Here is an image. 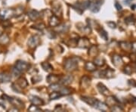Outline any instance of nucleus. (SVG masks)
Returning a JSON list of instances; mask_svg holds the SVG:
<instances>
[{
	"mask_svg": "<svg viewBox=\"0 0 136 112\" xmlns=\"http://www.w3.org/2000/svg\"><path fill=\"white\" fill-rule=\"evenodd\" d=\"M29 66H30L29 64L27 63L26 61H22V60H19L16 62L15 67L18 71H20L22 73V72H25L26 71H27L28 68H29Z\"/></svg>",
	"mask_w": 136,
	"mask_h": 112,
	"instance_id": "7ed1b4c3",
	"label": "nucleus"
},
{
	"mask_svg": "<svg viewBox=\"0 0 136 112\" xmlns=\"http://www.w3.org/2000/svg\"><path fill=\"white\" fill-rule=\"evenodd\" d=\"M95 64L97 66H103L104 64V59L101 57H96L95 58Z\"/></svg>",
	"mask_w": 136,
	"mask_h": 112,
	"instance_id": "c756f323",
	"label": "nucleus"
},
{
	"mask_svg": "<svg viewBox=\"0 0 136 112\" xmlns=\"http://www.w3.org/2000/svg\"><path fill=\"white\" fill-rule=\"evenodd\" d=\"M126 22L127 24H132V23H133V18H132V17H129V18H126Z\"/></svg>",
	"mask_w": 136,
	"mask_h": 112,
	"instance_id": "58836bf2",
	"label": "nucleus"
},
{
	"mask_svg": "<svg viewBox=\"0 0 136 112\" xmlns=\"http://www.w3.org/2000/svg\"><path fill=\"white\" fill-rule=\"evenodd\" d=\"M120 46L124 49V50H129L132 49V45L128 43V42H121L120 43Z\"/></svg>",
	"mask_w": 136,
	"mask_h": 112,
	"instance_id": "7c9ffc66",
	"label": "nucleus"
},
{
	"mask_svg": "<svg viewBox=\"0 0 136 112\" xmlns=\"http://www.w3.org/2000/svg\"><path fill=\"white\" fill-rule=\"evenodd\" d=\"M12 16H15V11L13 9H1L0 10V18L7 20Z\"/></svg>",
	"mask_w": 136,
	"mask_h": 112,
	"instance_id": "f03ea898",
	"label": "nucleus"
},
{
	"mask_svg": "<svg viewBox=\"0 0 136 112\" xmlns=\"http://www.w3.org/2000/svg\"><path fill=\"white\" fill-rule=\"evenodd\" d=\"M97 87H98V91L101 94H103V95H107L110 93L109 90L107 89V88L104 84H102V83H98V86H97Z\"/></svg>",
	"mask_w": 136,
	"mask_h": 112,
	"instance_id": "f8f14e48",
	"label": "nucleus"
},
{
	"mask_svg": "<svg viewBox=\"0 0 136 112\" xmlns=\"http://www.w3.org/2000/svg\"><path fill=\"white\" fill-rule=\"evenodd\" d=\"M78 62H79L78 58L75 57L67 58L64 61V69L67 71H73L76 70L78 66Z\"/></svg>",
	"mask_w": 136,
	"mask_h": 112,
	"instance_id": "f257e3e1",
	"label": "nucleus"
},
{
	"mask_svg": "<svg viewBox=\"0 0 136 112\" xmlns=\"http://www.w3.org/2000/svg\"><path fill=\"white\" fill-rule=\"evenodd\" d=\"M61 84L64 85V86H67L70 84L73 80V76L72 75H66L64 76H63L61 79L59 80Z\"/></svg>",
	"mask_w": 136,
	"mask_h": 112,
	"instance_id": "423d86ee",
	"label": "nucleus"
},
{
	"mask_svg": "<svg viewBox=\"0 0 136 112\" xmlns=\"http://www.w3.org/2000/svg\"><path fill=\"white\" fill-rule=\"evenodd\" d=\"M94 107H95V108H97V109L101 111H106L108 109V107H107V105H105L104 102H100V101H98V100L96 101V102H95Z\"/></svg>",
	"mask_w": 136,
	"mask_h": 112,
	"instance_id": "1a4fd4ad",
	"label": "nucleus"
},
{
	"mask_svg": "<svg viewBox=\"0 0 136 112\" xmlns=\"http://www.w3.org/2000/svg\"><path fill=\"white\" fill-rule=\"evenodd\" d=\"M11 79V75L7 73H0V83H8Z\"/></svg>",
	"mask_w": 136,
	"mask_h": 112,
	"instance_id": "9d476101",
	"label": "nucleus"
},
{
	"mask_svg": "<svg viewBox=\"0 0 136 112\" xmlns=\"http://www.w3.org/2000/svg\"><path fill=\"white\" fill-rule=\"evenodd\" d=\"M124 72L126 73V74H128V75L131 74H132V68H131V67H129V66H126V68H125Z\"/></svg>",
	"mask_w": 136,
	"mask_h": 112,
	"instance_id": "c9c22d12",
	"label": "nucleus"
},
{
	"mask_svg": "<svg viewBox=\"0 0 136 112\" xmlns=\"http://www.w3.org/2000/svg\"><path fill=\"white\" fill-rule=\"evenodd\" d=\"M49 24L51 27H56L59 24V19L57 18L56 16H52L51 18H50V20H49Z\"/></svg>",
	"mask_w": 136,
	"mask_h": 112,
	"instance_id": "6ab92c4d",
	"label": "nucleus"
},
{
	"mask_svg": "<svg viewBox=\"0 0 136 112\" xmlns=\"http://www.w3.org/2000/svg\"><path fill=\"white\" fill-rule=\"evenodd\" d=\"M8 100H9V102L11 104H12L13 105H15V107H17L18 108H24V103H23L19 98H8Z\"/></svg>",
	"mask_w": 136,
	"mask_h": 112,
	"instance_id": "6e6552de",
	"label": "nucleus"
},
{
	"mask_svg": "<svg viewBox=\"0 0 136 112\" xmlns=\"http://www.w3.org/2000/svg\"><path fill=\"white\" fill-rule=\"evenodd\" d=\"M60 78L59 76H58L57 75H54V74H51V75H49L48 77L46 78V80L49 82V83H54L56 82L59 81Z\"/></svg>",
	"mask_w": 136,
	"mask_h": 112,
	"instance_id": "a211bd4d",
	"label": "nucleus"
},
{
	"mask_svg": "<svg viewBox=\"0 0 136 112\" xmlns=\"http://www.w3.org/2000/svg\"><path fill=\"white\" fill-rule=\"evenodd\" d=\"M52 10L53 12L56 15H58L59 14L61 15L62 12V9H61V6L59 3H54L52 4Z\"/></svg>",
	"mask_w": 136,
	"mask_h": 112,
	"instance_id": "9b49d317",
	"label": "nucleus"
},
{
	"mask_svg": "<svg viewBox=\"0 0 136 112\" xmlns=\"http://www.w3.org/2000/svg\"><path fill=\"white\" fill-rule=\"evenodd\" d=\"M102 5V1L101 0H99V1H98L93 6H92V12H94V13H97L99 12L100 10V5Z\"/></svg>",
	"mask_w": 136,
	"mask_h": 112,
	"instance_id": "5701e85b",
	"label": "nucleus"
},
{
	"mask_svg": "<svg viewBox=\"0 0 136 112\" xmlns=\"http://www.w3.org/2000/svg\"><path fill=\"white\" fill-rule=\"evenodd\" d=\"M2 30L0 29V35H2Z\"/></svg>",
	"mask_w": 136,
	"mask_h": 112,
	"instance_id": "37998d69",
	"label": "nucleus"
},
{
	"mask_svg": "<svg viewBox=\"0 0 136 112\" xmlns=\"http://www.w3.org/2000/svg\"><path fill=\"white\" fill-rule=\"evenodd\" d=\"M11 88H12V89L15 92H17L19 93H20L22 92V88L17 83H13L12 85H11Z\"/></svg>",
	"mask_w": 136,
	"mask_h": 112,
	"instance_id": "2f4dec72",
	"label": "nucleus"
},
{
	"mask_svg": "<svg viewBox=\"0 0 136 112\" xmlns=\"http://www.w3.org/2000/svg\"><path fill=\"white\" fill-rule=\"evenodd\" d=\"M39 42H40V39L37 35L32 36L28 40V46L30 48H35L39 44Z\"/></svg>",
	"mask_w": 136,
	"mask_h": 112,
	"instance_id": "20e7f679",
	"label": "nucleus"
},
{
	"mask_svg": "<svg viewBox=\"0 0 136 112\" xmlns=\"http://www.w3.org/2000/svg\"><path fill=\"white\" fill-rule=\"evenodd\" d=\"M28 111H39L40 109L38 108V106L33 105H31V106L28 108Z\"/></svg>",
	"mask_w": 136,
	"mask_h": 112,
	"instance_id": "f704fd0d",
	"label": "nucleus"
},
{
	"mask_svg": "<svg viewBox=\"0 0 136 112\" xmlns=\"http://www.w3.org/2000/svg\"><path fill=\"white\" fill-rule=\"evenodd\" d=\"M135 7H136V5H132V9H133V10H134V9H135Z\"/></svg>",
	"mask_w": 136,
	"mask_h": 112,
	"instance_id": "c03bdc74",
	"label": "nucleus"
},
{
	"mask_svg": "<svg viewBox=\"0 0 136 112\" xmlns=\"http://www.w3.org/2000/svg\"><path fill=\"white\" fill-rule=\"evenodd\" d=\"M76 45L79 48L85 49V48H88L90 46V42H89L88 39H87L85 37H83V38H80L77 40Z\"/></svg>",
	"mask_w": 136,
	"mask_h": 112,
	"instance_id": "39448f33",
	"label": "nucleus"
},
{
	"mask_svg": "<svg viewBox=\"0 0 136 112\" xmlns=\"http://www.w3.org/2000/svg\"><path fill=\"white\" fill-rule=\"evenodd\" d=\"M17 83L21 88H25V87H27V85H28V83H27V80L25 79V78H23V77L19 78V79L17 80Z\"/></svg>",
	"mask_w": 136,
	"mask_h": 112,
	"instance_id": "aec40b11",
	"label": "nucleus"
},
{
	"mask_svg": "<svg viewBox=\"0 0 136 112\" xmlns=\"http://www.w3.org/2000/svg\"><path fill=\"white\" fill-rule=\"evenodd\" d=\"M10 25H11V24L8 22V20H5V22H4V26H5V27H9Z\"/></svg>",
	"mask_w": 136,
	"mask_h": 112,
	"instance_id": "a19ab883",
	"label": "nucleus"
},
{
	"mask_svg": "<svg viewBox=\"0 0 136 112\" xmlns=\"http://www.w3.org/2000/svg\"><path fill=\"white\" fill-rule=\"evenodd\" d=\"M29 99L30 101V102L34 105H36V106H40V105H43V101L37 97V96H34V95H30L29 97Z\"/></svg>",
	"mask_w": 136,
	"mask_h": 112,
	"instance_id": "0eeeda50",
	"label": "nucleus"
},
{
	"mask_svg": "<svg viewBox=\"0 0 136 112\" xmlns=\"http://www.w3.org/2000/svg\"><path fill=\"white\" fill-rule=\"evenodd\" d=\"M34 27V28H36V29H37V30H42V29H44L45 28V25L42 23H39V24H36V25H35V26H33Z\"/></svg>",
	"mask_w": 136,
	"mask_h": 112,
	"instance_id": "e433bc0d",
	"label": "nucleus"
},
{
	"mask_svg": "<svg viewBox=\"0 0 136 112\" xmlns=\"http://www.w3.org/2000/svg\"><path fill=\"white\" fill-rule=\"evenodd\" d=\"M107 25L110 27V28H116V27H117V25H116V24L114 23V22H113V21H109V22H107Z\"/></svg>",
	"mask_w": 136,
	"mask_h": 112,
	"instance_id": "4c0bfd02",
	"label": "nucleus"
},
{
	"mask_svg": "<svg viewBox=\"0 0 136 112\" xmlns=\"http://www.w3.org/2000/svg\"><path fill=\"white\" fill-rule=\"evenodd\" d=\"M61 96H62V95L59 92L54 91V92H51V93H50L49 98H50V100H55V99L59 98Z\"/></svg>",
	"mask_w": 136,
	"mask_h": 112,
	"instance_id": "c85d7f7f",
	"label": "nucleus"
},
{
	"mask_svg": "<svg viewBox=\"0 0 136 112\" xmlns=\"http://www.w3.org/2000/svg\"><path fill=\"white\" fill-rule=\"evenodd\" d=\"M113 64H114L115 66H117V67L121 66L122 64V58L120 57V56L117 55H115L113 57Z\"/></svg>",
	"mask_w": 136,
	"mask_h": 112,
	"instance_id": "dca6fc26",
	"label": "nucleus"
},
{
	"mask_svg": "<svg viewBox=\"0 0 136 112\" xmlns=\"http://www.w3.org/2000/svg\"><path fill=\"white\" fill-rule=\"evenodd\" d=\"M114 5H115V8H116L118 11H121V10H122V6H121V5H120L119 2H116Z\"/></svg>",
	"mask_w": 136,
	"mask_h": 112,
	"instance_id": "ea45409f",
	"label": "nucleus"
},
{
	"mask_svg": "<svg viewBox=\"0 0 136 112\" xmlns=\"http://www.w3.org/2000/svg\"><path fill=\"white\" fill-rule=\"evenodd\" d=\"M118 102V101L117 100L116 98H114L113 96H110L107 98V104L110 106H113V105H115L116 103Z\"/></svg>",
	"mask_w": 136,
	"mask_h": 112,
	"instance_id": "393cba45",
	"label": "nucleus"
},
{
	"mask_svg": "<svg viewBox=\"0 0 136 112\" xmlns=\"http://www.w3.org/2000/svg\"><path fill=\"white\" fill-rule=\"evenodd\" d=\"M9 37L6 34V33H2V35H0V45H6L9 42Z\"/></svg>",
	"mask_w": 136,
	"mask_h": 112,
	"instance_id": "f3484780",
	"label": "nucleus"
},
{
	"mask_svg": "<svg viewBox=\"0 0 136 112\" xmlns=\"http://www.w3.org/2000/svg\"><path fill=\"white\" fill-rule=\"evenodd\" d=\"M130 2H132V0H125L124 1V3L126 5H129Z\"/></svg>",
	"mask_w": 136,
	"mask_h": 112,
	"instance_id": "79ce46f5",
	"label": "nucleus"
},
{
	"mask_svg": "<svg viewBox=\"0 0 136 112\" xmlns=\"http://www.w3.org/2000/svg\"><path fill=\"white\" fill-rule=\"evenodd\" d=\"M20 74H21V72L20 71H18L15 67H13V68H11V74H12L14 76H20Z\"/></svg>",
	"mask_w": 136,
	"mask_h": 112,
	"instance_id": "473e14b6",
	"label": "nucleus"
},
{
	"mask_svg": "<svg viewBox=\"0 0 136 112\" xmlns=\"http://www.w3.org/2000/svg\"><path fill=\"white\" fill-rule=\"evenodd\" d=\"M28 17L31 20H35L39 17V13L37 12V11L31 10L30 12H28Z\"/></svg>",
	"mask_w": 136,
	"mask_h": 112,
	"instance_id": "ddd939ff",
	"label": "nucleus"
},
{
	"mask_svg": "<svg viewBox=\"0 0 136 112\" xmlns=\"http://www.w3.org/2000/svg\"><path fill=\"white\" fill-rule=\"evenodd\" d=\"M98 47L96 46H92L89 49V51H88V55H91V56H96L98 55Z\"/></svg>",
	"mask_w": 136,
	"mask_h": 112,
	"instance_id": "b1692460",
	"label": "nucleus"
},
{
	"mask_svg": "<svg viewBox=\"0 0 136 112\" xmlns=\"http://www.w3.org/2000/svg\"><path fill=\"white\" fill-rule=\"evenodd\" d=\"M27 1H28V0H27Z\"/></svg>",
	"mask_w": 136,
	"mask_h": 112,
	"instance_id": "a18cd8bd",
	"label": "nucleus"
},
{
	"mask_svg": "<svg viewBox=\"0 0 136 112\" xmlns=\"http://www.w3.org/2000/svg\"><path fill=\"white\" fill-rule=\"evenodd\" d=\"M82 100L83 102H85V103L92 105V106H94L97 99L96 98H90V97H82Z\"/></svg>",
	"mask_w": 136,
	"mask_h": 112,
	"instance_id": "2eb2a0df",
	"label": "nucleus"
},
{
	"mask_svg": "<svg viewBox=\"0 0 136 112\" xmlns=\"http://www.w3.org/2000/svg\"><path fill=\"white\" fill-rule=\"evenodd\" d=\"M61 87V86L60 84H58V83H52V84L50 85L49 89V90H51V92H54V91L58 92V91L60 90Z\"/></svg>",
	"mask_w": 136,
	"mask_h": 112,
	"instance_id": "cd10ccee",
	"label": "nucleus"
},
{
	"mask_svg": "<svg viewBox=\"0 0 136 112\" xmlns=\"http://www.w3.org/2000/svg\"><path fill=\"white\" fill-rule=\"evenodd\" d=\"M85 68L89 71H94L96 70V66L92 62H87L85 65Z\"/></svg>",
	"mask_w": 136,
	"mask_h": 112,
	"instance_id": "412c9836",
	"label": "nucleus"
},
{
	"mask_svg": "<svg viewBox=\"0 0 136 112\" xmlns=\"http://www.w3.org/2000/svg\"><path fill=\"white\" fill-rule=\"evenodd\" d=\"M58 92L61 94V95H69L70 93L71 90H70V89L67 88V87H66L64 86H61V87L60 90Z\"/></svg>",
	"mask_w": 136,
	"mask_h": 112,
	"instance_id": "4be33fe9",
	"label": "nucleus"
},
{
	"mask_svg": "<svg viewBox=\"0 0 136 112\" xmlns=\"http://www.w3.org/2000/svg\"><path fill=\"white\" fill-rule=\"evenodd\" d=\"M42 68L45 71H47V72H51V71H52V70H53V68H52V66L49 64V63H48V62H43V63H42Z\"/></svg>",
	"mask_w": 136,
	"mask_h": 112,
	"instance_id": "a878e982",
	"label": "nucleus"
},
{
	"mask_svg": "<svg viewBox=\"0 0 136 112\" xmlns=\"http://www.w3.org/2000/svg\"><path fill=\"white\" fill-rule=\"evenodd\" d=\"M100 35L101 37L103 38L104 40H107L108 39V35H107V33L104 30H101V33H100Z\"/></svg>",
	"mask_w": 136,
	"mask_h": 112,
	"instance_id": "72a5a7b5",
	"label": "nucleus"
},
{
	"mask_svg": "<svg viewBox=\"0 0 136 112\" xmlns=\"http://www.w3.org/2000/svg\"><path fill=\"white\" fill-rule=\"evenodd\" d=\"M69 29V26L67 27V24H61V25H58L54 27V30L57 31V32H60V33H64V32H67Z\"/></svg>",
	"mask_w": 136,
	"mask_h": 112,
	"instance_id": "4468645a",
	"label": "nucleus"
},
{
	"mask_svg": "<svg viewBox=\"0 0 136 112\" xmlns=\"http://www.w3.org/2000/svg\"><path fill=\"white\" fill-rule=\"evenodd\" d=\"M90 82H91V80L88 76H84V77H83V79L81 80V85H82L83 87L87 88L89 86Z\"/></svg>",
	"mask_w": 136,
	"mask_h": 112,
	"instance_id": "bb28decb",
	"label": "nucleus"
}]
</instances>
